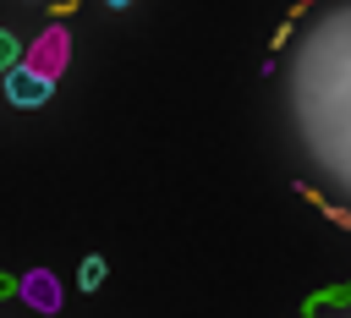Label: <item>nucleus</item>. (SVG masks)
Wrapping results in <instances>:
<instances>
[{"label": "nucleus", "instance_id": "nucleus-7", "mask_svg": "<svg viewBox=\"0 0 351 318\" xmlns=\"http://www.w3.org/2000/svg\"><path fill=\"white\" fill-rule=\"evenodd\" d=\"M104 5H115V11H121V5H132V0H104Z\"/></svg>", "mask_w": 351, "mask_h": 318}, {"label": "nucleus", "instance_id": "nucleus-6", "mask_svg": "<svg viewBox=\"0 0 351 318\" xmlns=\"http://www.w3.org/2000/svg\"><path fill=\"white\" fill-rule=\"evenodd\" d=\"M5 296H16V274H0V302Z\"/></svg>", "mask_w": 351, "mask_h": 318}, {"label": "nucleus", "instance_id": "nucleus-1", "mask_svg": "<svg viewBox=\"0 0 351 318\" xmlns=\"http://www.w3.org/2000/svg\"><path fill=\"white\" fill-rule=\"evenodd\" d=\"M49 93H55V77H44V71H33V66H22V60L5 71V104H16V110L49 104Z\"/></svg>", "mask_w": 351, "mask_h": 318}, {"label": "nucleus", "instance_id": "nucleus-2", "mask_svg": "<svg viewBox=\"0 0 351 318\" xmlns=\"http://www.w3.org/2000/svg\"><path fill=\"white\" fill-rule=\"evenodd\" d=\"M16 296H22L27 307H38V313H55V307H60V285H55V274H49V269L22 274V280H16Z\"/></svg>", "mask_w": 351, "mask_h": 318}, {"label": "nucleus", "instance_id": "nucleus-4", "mask_svg": "<svg viewBox=\"0 0 351 318\" xmlns=\"http://www.w3.org/2000/svg\"><path fill=\"white\" fill-rule=\"evenodd\" d=\"M77 285H82V291H99V285H104V258H82Z\"/></svg>", "mask_w": 351, "mask_h": 318}, {"label": "nucleus", "instance_id": "nucleus-3", "mask_svg": "<svg viewBox=\"0 0 351 318\" xmlns=\"http://www.w3.org/2000/svg\"><path fill=\"white\" fill-rule=\"evenodd\" d=\"M66 49H71V38H66V27H49L38 44H33V71H44V77H60V66H66Z\"/></svg>", "mask_w": 351, "mask_h": 318}, {"label": "nucleus", "instance_id": "nucleus-5", "mask_svg": "<svg viewBox=\"0 0 351 318\" xmlns=\"http://www.w3.org/2000/svg\"><path fill=\"white\" fill-rule=\"evenodd\" d=\"M16 60H22V44H16V38H11L5 27H0V77H5V71H11Z\"/></svg>", "mask_w": 351, "mask_h": 318}]
</instances>
